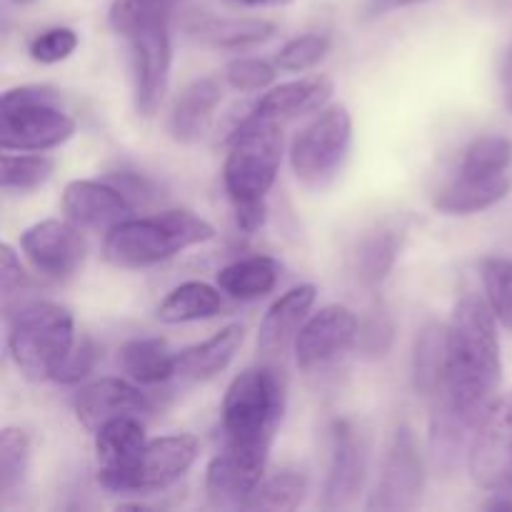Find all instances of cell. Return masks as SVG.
<instances>
[{
    "label": "cell",
    "mask_w": 512,
    "mask_h": 512,
    "mask_svg": "<svg viewBox=\"0 0 512 512\" xmlns=\"http://www.w3.org/2000/svg\"><path fill=\"white\" fill-rule=\"evenodd\" d=\"M283 165V123L248 115L233 130L223 163V185L230 203L268 200Z\"/></svg>",
    "instance_id": "obj_5"
},
{
    "label": "cell",
    "mask_w": 512,
    "mask_h": 512,
    "mask_svg": "<svg viewBox=\"0 0 512 512\" xmlns=\"http://www.w3.org/2000/svg\"><path fill=\"white\" fill-rule=\"evenodd\" d=\"M125 40L130 45L135 110L143 118H153L163 105L170 83V65H173L170 18L145 25Z\"/></svg>",
    "instance_id": "obj_8"
},
{
    "label": "cell",
    "mask_w": 512,
    "mask_h": 512,
    "mask_svg": "<svg viewBox=\"0 0 512 512\" xmlns=\"http://www.w3.org/2000/svg\"><path fill=\"white\" fill-rule=\"evenodd\" d=\"M153 408V398L148 393H143L135 385V380L128 383L123 378L95 380V383L80 388V393L73 400L75 418L90 433L103 428L110 420L123 418V415L143 418V415L153 413Z\"/></svg>",
    "instance_id": "obj_16"
},
{
    "label": "cell",
    "mask_w": 512,
    "mask_h": 512,
    "mask_svg": "<svg viewBox=\"0 0 512 512\" xmlns=\"http://www.w3.org/2000/svg\"><path fill=\"white\" fill-rule=\"evenodd\" d=\"M98 483L108 493L133 495V478L148 445L145 425L135 415H123L95 430Z\"/></svg>",
    "instance_id": "obj_11"
},
{
    "label": "cell",
    "mask_w": 512,
    "mask_h": 512,
    "mask_svg": "<svg viewBox=\"0 0 512 512\" xmlns=\"http://www.w3.org/2000/svg\"><path fill=\"white\" fill-rule=\"evenodd\" d=\"M425 488V465L420 455L418 438L410 425H398L393 430L383 468H380L378 488L370 498V510H413L418 508Z\"/></svg>",
    "instance_id": "obj_9"
},
{
    "label": "cell",
    "mask_w": 512,
    "mask_h": 512,
    "mask_svg": "<svg viewBox=\"0 0 512 512\" xmlns=\"http://www.w3.org/2000/svg\"><path fill=\"white\" fill-rule=\"evenodd\" d=\"M480 275H483L485 300L490 310L505 328L512 330V260L498 255L485 258Z\"/></svg>",
    "instance_id": "obj_36"
},
{
    "label": "cell",
    "mask_w": 512,
    "mask_h": 512,
    "mask_svg": "<svg viewBox=\"0 0 512 512\" xmlns=\"http://www.w3.org/2000/svg\"><path fill=\"white\" fill-rule=\"evenodd\" d=\"M403 240L405 230L393 223H385L368 230V233L360 238L353 255V268L360 283L368 285V288H378V285L388 278L390 270L395 268V263H398L400 250H403Z\"/></svg>",
    "instance_id": "obj_25"
},
{
    "label": "cell",
    "mask_w": 512,
    "mask_h": 512,
    "mask_svg": "<svg viewBox=\"0 0 512 512\" xmlns=\"http://www.w3.org/2000/svg\"><path fill=\"white\" fill-rule=\"evenodd\" d=\"M468 473L478 488L512 490V393L495 400L468 450Z\"/></svg>",
    "instance_id": "obj_10"
},
{
    "label": "cell",
    "mask_w": 512,
    "mask_h": 512,
    "mask_svg": "<svg viewBox=\"0 0 512 512\" xmlns=\"http://www.w3.org/2000/svg\"><path fill=\"white\" fill-rule=\"evenodd\" d=\"M10 3H13V5H33L35 0H10Z\"/></svg>",
    "instance_id": "obj_49"
},
{
    "label": "cell",
    "mask_w": 512,
    "mask_h": 512,
    "mask_svg": "<svg viewBox=\"0 0 512 512\" xmlns=\"http://www.w3.org/2000/svg\"><path fill=\"white\" fill-rule=\"evenodd\" d=\"M445 368H448V325L428 323L415 338L413 348V388L423 398L443 388Z\"/></svg>",
    "instance_id": "obj_27"
},
{
    "label": "cell",
    "mask_w": 512,
    "mask_h": 512,
    "mask_svg": "<svg viewBox=\"0 0 512 512\" xmlns=\"http://www.w3.org/2000/svg\"><path fill=\"white\" fill-rule=\"evenodd\" d=\"M220 293H223L220 288L198 283V280L178 285L158 305V320L165 325H183L215 318L223 310V295Z\"/></svg>",
    "instance_id": "obj_29"
},
{
    "label": "cell",
    "mask_w": 512,
    "mask_h": 512,
    "mask_svg": "<svg viewBox=\"0 0 512 512\" xmlns=\"http://www.w3.org/2000/svg\"><path fill=\"white\" fill-rule=\"evenodd\" d=\"M503 383L498 318L488 300L468 293L458 300L448 323V368L443 388L435 395L448 400L460 415L485 418ZM433 395V398H435Z\"/></svg>",
    "instance_id": "obj_1"
},
{
    "label": "cell",
    "mask_w": 512,
    "mask_h": 512,
    "mask_svg": "<svg viewBox=\"0 0 512 512\" xmlns=\"http://www.w3.org/2000/svg\"><path fill=\"white\" fill-rule=\"evenodd\" d=\"M200 443L195 435L178 433L148 440L133 478V495H150L178 483L195 465Z\"/></svg>",
    "instance_id": "obj_18"
},
{
    "label": "cell",
    "mask_w": 512,
    "mask_h": 512,
    "mask_svg": "<svg viewBox=\"0 0 512 512\" xmlns=\"http://www.w3.org/2000/svg\"><path fill=\"white\" fill-rule=\"evenodd\" d=\"M240 343H243V325H225L218 333L205 338L203 343H195L175 353V375L183 380H193V383L215 378L228 368L230 360L238 353Z\"/></svg>",
    "instance_id": "obj_22"
},
{
    "label": "cell",
    "mask_w": 512,
    "mask_h": 512,
    "mask_svg": "<svg viewBox=\"0 0 512 512\" xmlns=\"http://www.w3.org/2000/svg\"><path fill=\"white\" fill-rule=\"evenodd\" d=\"M425 3V0H365L363 5V18H380V15H388L393 10L408 8V5Z\"/></svg>",
    "instance_id": "obj_45"
},
{
    "label": "cell",
    "mask_w": 512,
    "mask_h": 512,
    "mask_svg": "<svg viewBox=\"0 0 512 512\" xmlns=\"http://www.w3.org/2000/svg\"><path fill=\"white\" fill-rule=\"evenodd\" d=\"M193 33L213 48L243 50L273 38L275 25L258 18H205L195 25Z\"/></svg>",
    "instance_id": "obj_30"
},
{
    "label": "cell",
    "mask_w": 512,
    "mask_h": 512,
    "mask_svg": "<svg viewBox=\"0 0 512 512\" xmlns=\"http://www.w3.org/2000/svg\"><path fill=\"white\" fill-rule=\"evenodd\" d=\"M20 250L43 278L63 283L83 268L88 245L78 225L70 223L68 218H50L23 230Z\"/></svg>",
    "instance_id": "obj_12"
},
{
    "label": "cell",
    "mask_w": 512,
    "mask_h": 512,
    "mask_svg": "<svg viewBox=\"0 0 512 512\" xmlns=\"http://www.w3.org/2000/svg\"><path fill=\"white\" fill-rule=\"evenodd\" d=\"M358 315L345 305H325L310 315L295 338V360L300 370H318L355 348Z\"/></svg>",
    "instance_id": "obj_14"
},
{
    "label": "cell",
    "mask_w": 512,
    "mask_h": 512,
    "mask_svg": "<svg viewBox=\"0 0 512 512\" xmlns=\"http://www.w3.org/2000/svg\"><path fill=\"white\" fill-rule=\"evenodd\" d=\"M475 430H478L475 420L460 415L448 400L435 395L433 415H430V455L435 468L453 473L460 465V455L465 453L468 443H473Z\"/></svg>",
    "instance_id": "obj_23"
},
{
    "label": "cell",
    "mask_w": 512,
    "mask_h": 512,
    "mask_svg": "<svg viewBox=\"0 0 512 512\" xmlns=\"http://www.w3.org/2000/svg\"><path fill=\"white\" fill-rule=\"evenodd\" d=\"M75 120L48 85H20L0 100V148L13 153H45L73 138Z\"/></svg>",
    "instance_id": "obj_6"
},
{
    "label": "cell",
    "mask_w": 512,
    "mask_h": 512,
    "mask_svg": "<svg viewBox=\"0 0 512 512\" xmlns=\"http://www.w3.org/2000/svg\"><path fill=\"white\" fill-rule=\"evenodd\" d=\"M223 443L273 450L285 415V380L268 365L235 375L223 398Z\"/></svg>",
    "instance_id": "obj_4"
},
{
    "label": "cell",
    "mask_w": 512,
    "mask_h": 512,
    "mask_svg": "<svg viewBox=\"0 0 512 512\" xmlns=\"http://www.w3.org/2000/svg\"><path fill=\"white\" fill-rule=\"evenodd\" d=\"M220 100H223L220 78L208 75V78H198L185 85L178 98H175L173 110H170V135L185 145L203 138Z\"/></svg>",
    "instance_id": "obj_21"
},
{
    "label": "cell",
    "mask_w": 512,
    "mask_h": 512,
    "mask_svg": "<svg viewBox=\"0 0 512 512\" xmlns=\"http://www.w3.org/2000/svg\"><path fill=\"white\" fill-rule=\"evenodd\" d=\"M233 215H235V225H238L243 233L253 235L258 233V230L265 225V220H268V203H265V200H258V203L233 205Z\"/></svg>",
    "instance_id": "obj_44"
},
{
    "label": "cell",
    "mask_w": 512,
    "mask_h": 512,
    "mask_svg": "<svg viewBox=\"0 0 512 512\" xmlns=\"http://www.w3.org/2000/svg\"><path fill=\"white\" fill-rule=\"evenodd\" d=\"M353 143V118L345 105H328L298 133L290 165L300 183L320 188L338 175Z\"/></svg>",
    "instance_id": "obj_7"
},
{
    "label": "cell",
    "mask_w": 512,
    "mask_h": 512,
    "mask_svg": "<svg viewBox=\"0 0 512 512\" xmlns=\"http://www.w3.org/2000/svg\"><path fill=\"white\" fill-rule=\"evenodd\" d=\"M8 353L20 375L33 383L53 380L75 343V318L65 305L28 300L8 315Z\"/></svg>",
    "instance_id": "obj_3"
},
{
    "label": "cell",
    "mask_w": 512,
    "mask_h": 512,
    "mask_svg": "<svg viewBox=\"0 0 512 512\" xmlns=\"http://www.w3.org/2000/svg\"><path fill=\"white\" fill-rule=\"evenodd\" d=\"M173 0H113L108 10V23L120 38H130L140 28L170 18Z\"/></svg>",
    "instance_id": "obj_35"
},
{
    "label": "cell",
    "mask_w": 512,
    "mask_h": 512,
    "mask_svg": "<svg viewBox=\"0 0 512 512\" xmlns=\"http://www.w3.org/2000/svg\"><path fill=\"white\" fill-rule=\"evenodd\" d=\"M315 298H318V288L305 283L298 288H290L288 293H283L270 305L258 328V350L265 358L283 355L288 345L295 343L300 328L308 320L310 308L315 305Z\"/></svg>",
    "instance_id": "obj_19"
},
{
    "label": "cell",
    "mask_w": 512,
    "mask_h": 512,
    "mask_svg": "<svg viewBox=\"0 0 512 512\" xmlns=\"http://www.w3.org/2000/svg\"><path fill=\"white\" fill-rule=\"evenodd\" d=\"M278 65L263 58H235L225 65L223 78L238 93H258L273 85Z\"/></svg>",
    "instance_id": "obj_39"
},
{
    "label": "cell",
    "mask_w": 512,
    "mask_h": 512,
    "mask_svg": "<svg viewBox=\"0 0 512 512\" xmlns=\"http://www.w3.org/2000/svg\"><path fill=\"white\" fill-rule=\"evenodd\" d=\"M63 213L80 230H110L133 218L135 208L108 180H70L63 190Z\"/></svg>",
    "instance_id": "obj_17"
},
{
    "label": "cell",
    "mask_w": 512,
    "mask_h": 512,
    "mask_svg": "<svg viewBox=\"0 0 512 512\" xmlns=\"http://www.w3.org/2000/svg\"><path fill=\"white\" fill-rule=\"evenodd\" d=\"M30 290V275L25 273V268L20 265V258L15 255V250L8 243L0 248V295H3V308L5 313L13 310V303L20 295H25ZM15 305V308H18Z\"/></svg>",
    "instance_id": "obj_42"
},
{
    "label": "cell",
    "mask_w": 512,
    "mask_h": 512,
    "mask_svg": "<svg viewBox=\"0 0 512 512\" xmlns=\"http://www.w3.org/2000/svg\"><path fill=\"white\" fill-rule=\"evenodd\" d=\"M30 470V435L23 428H3L0 433V493L8 505L20 493Z\"/></svg>",
    "instance_id": "obj_32"
},
{
    "label": "cell",
    "mask_w": 512,
    "mask_h": 512,
    "mask_svg": "<svg viewBox=\"0 0 512 512\" xmlns=\"http://www.w3.org/2000/svg\"><path fill=\"white\" fill-rule=\"evenodd\" d=\"M55 173V160L43 153H13L3 150L0 160V185L5 193H28L48 183Z\"/></svg>",
    "instance_id": "obj_33"
},
{
    "label": "cell",
    "mask_w": 512,
    "mask_h": 512,
    "mask_svg": "<svg viewBox=\"0 0 512 512\" xmlns=\"http://www.w3.org/2000/svg\"><path fill=\"white\" fill-rule=\"evenodd\" d=\"M500 88H503L505 105L512 113V48L505 50L503 60H500Z\"/></svg>",
    "instance_id": "obj_46"
},
{
    "label": "cell",
    "mask_w": 512,
    "mask_h": 512,
    "mask_svg": "<svg viewBox=\"0 0 512 512\" xmlns=\"http://www.w3.org/2000/svg\"><path fill=\"white\" fill-rule=\"evenodd\" d=\"M333 90L335 85L328 75H308V78L290 80V83L270 88L258 100V105L253 108V115L275 120V123H285V120L320 113L323 108H328L330 98H333Z\"/></svg>",
    "instance_id": "obj_20"
},
{
    "label": "cell",
    "mask_w": 512,
    "mask_h": 512,
    "mask_svg": "<svg viewBox=\"0 0 512 512\" xmlns=\"http://www.w3.org/2000/svg\"><path fill=\"white\" fill-rule=\"evenodd\" d=\"M485 510H512V490H500V493H495L493 500H488V503L483 505Z\"/></svg>",
    "instance_id": "obj_47"
},
{
    "label": "cell",
    "mask_w": 512,
    "mask_h": 512,
    "mask_svg": "<svg viewBox=\"0 0 512 512\" xmlns=\"http://www.w3.org/2000/svg\"><path fill=\"white\" fill-rule=\"evenodd\" d=\"M95 363H98V348H95L93 338H90V335H80V338H75L68 358H65L63 363H60V368L55 370L53 383L78 385L80 380H85L93 373Z\"/></svg>",
    "instance_id": "obj_41"
},
{
    "label": "cell",
    "mask_w": 512,
    "mask_h": 512,
    "mask_svg": "<svg viewBox=\"0 0 512 512\" xmlns=\"http://www.w3.org/2000/svg\"><path fill=\"white\" fill-rule=\"evenodd\" d=\"M365 443L350 420H335L330 428V465L323 490V508L343 510L355 505L368 478Z\"/></svg>",
    "instance_id": "obj_15"
},
{
    "label": "cell",
    "mask_w": 512,
    "mask_h": 512,
    "mask_svg": "<svg viewBox=\"0 0 512 512\" xmlns=\"http://www.w3.org/2000/svg\"><path fill=\"white\" fill-rule=\"evenodd\" d=\"M78 33L73 28H48L40 35H35L28 45V53L35 63L55 65L60 60H68L78 48Z\"/></svg>",
    "instance_id": "obj_40"
},
{
    "label": "cell",
    "mask_w": 512,
    "mask_h": 512,
    "mask_svg": "<svg viewBox=\"0 0 512 512\" xmlns=\"http://www.w3.org/2000/svg\"><path fill=\"white\" fill-rule=\"evenodd\" d=\"M213 238L215 228L208 220L185 208H170L145 218H128L110 228L103 255L115 268H153Z\"/></svg>",
    "instance_id": "obj_2"
},
{
    "label": "cell",
    "mask_w": 512,
    "mask_h": 512,
    "mask_svg": "<svg viewBox=\"0 0 512 512\" xmlns=\"http://www.w3.org/2000/svg\"><path fill=\"white\" fill-rule=\"evenodd\" d=\"M283 265L270 255H250V258L235 260L225 265L215 275V283L228 298L240 300V303H253V300L265 298L273 293L278 285Z\"/></svg>",
    "instance_id": "obj_24"
},
{
    "label": "cell",
    "mask_w": 512,
    "mask_h": 512,
    "mask_svg": "<svg viewBox=\"0 0 512 512\" xmlns=\"http://www.w3.org/2000/svg\"><path fill=\"white\" fill-rule=\"evenodd\" d=\"M238 3L250 5V8H258V5H278V3H288V0H238Z\"/></svg>",
    "instance_id": "obj_48"
},
{
    "label": "cell",
    "mask_w": 512,
    "mask_h": 512,
    "mask_svg": "<svg viewBox=\"0 0 512 512\" xmlns=\"http://www.w3.org/2000/svg\"><path fill=\"white\" fill-rule=\"evenodd\" d=\"M395 340V323L385 308H373L358 323L355 350L368 360H380L390 353Z\"/></svg>",
    "instance_id": "obj_38"
},
{
    "label": "cell",
    "mask_w": 512,
    "mask_h": 512,
    "mask_svg": "<svg viewBox=\"0 0 512 512\" xmlns=\"http://www.w3.org/2000/svg\"><path fill=\"white\" fill-rule=\"evenodd\" d=\"M330 45H333V40L328 33L298 35L278 50L275 65L285 73H305V70L315 68L320 60H325V55L330 53Z\"/></svg>",
    "instance_id": "obj_37"
},
{
    "label": "cell",
    "mask_w": 512,
    "mask_h": 512,
    "mask_svg": "<svg viewBox=\"0 0 512 512\" xmlns=\"http://www.w3.org/2000/svg\"><path fill=\"white\" fill-rule=\"evenodd\" d=\"M270 450L248 448V445H230L210 458L205 470V493L215 505H243L265 480Z\"/></svg>",
    "instance_id": "obj_13"
},
{
    "label": "cell",
    "mask_w": 512,
    "mask_h": 512,
    "mask_svg": "<svg viewBox=\"0 0 512 512\" xmlns=\"http://www.w3.org/2000/svg\"><path fill=\"white\" fill-rule=\"evenodd\" d=\"M305 493H308V480H305V475L298 473V470H283V473L273 475V478H265L240 508L295 510L303 505Z\"/></svg>",
    "instance_id": "obj_34"
},
{
    "label": "cell",
    "mask_w": 512,
    "mask_h": 512,
    "mask_svg": "<svg viewBox=\"0 0 512 512\" xmlns=\"http://www.w3.org/2000/svg\"><path fill=\"white\" fill-rule=\"evenodd\" d=\"M103 180H108L110 185H115V188L130 200L133 208H145V205H150L155 198H158V185H155L148 175L135 173V170H118V173H108Z\"/></svg>",
    "instance_id": "obj_43"
},
{
    "label": "cell",
    "mask_w": 512,
    "mask_h": 512,
    "mask_svg": "<svg viewBox=\"0 0 512 512\" xmlns=\"http://www.w3.org/2000/svg\"><path fill=\"white\" fill-rule=\"evenodd\" d=\"M512 165V143L503 135H483L465 148L458 178L495 180L505 178Z\"/></svg>",
    "instance_id": "obj_31"
},
{
    "label": "cell",
    "mask_w": 512,
    "mask_h": 512,
    "mask_svg": "<svg viewBox=\"0 0 512 512\" xmlns=\"http://www.w3.org/2000/svg\"><path fill=\"white\" fill-rule=\"evenodd\" d=\"M118 363L138 385H160L175 378V353L163 338H138L120 348Z\"/></svg>",
    "instance_id": "obj_28"
},
{
    "label": "cell",
    "mask_w": 512,
    "mask_h": 512,
    "mask_svg": "<svg viewBox=\"0 0 512 512\" xmlns=\"http://www.w3.org/2000/svg\"><path fill=\"white\" fill-rule=\"evenodd\" d=\"M510 175L495 180H465L455 175L433 195V208L443 215H475L498 205L510 193Z\"/></svg>",
    "instance_id": "obj_26"
}]
</instances>
